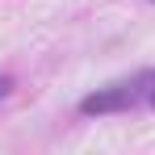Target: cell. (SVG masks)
I'll list each match as a JSON object with an SVG mask.
<instances>
[{
	"instance_id": "6da1fadb",
	"label": "cell",
	"mask_w": 155,
	"mask_h": 155,
	"mask_svg": "<svg viewBox=\"0 0 155 155\" xmlns=\"http://www.w3.org/2000/svg\"><path fill=\"white\" fill-rule=\"evenodd\" d=\"M138 97V88L134 84H113L109 92H97V97H88L84 101V113H105V109H122Z\"/></svg>"
},
{
	"instance_id": "7a4b0ae2",
	"label": "cell",
	"mask_w": 155,
	"mask_h": 155,
	"mask_svg": "<svg viewBox=\"0 0 155 155\" xmlns=\"http://www.w3.org/2000/svg\"><path fill=\"white\" fill-rule=\"evenodd\" d=\"M8 88H13V80H8V76H0V101L8 97Z\"/></svg>"
}]
</instances>
